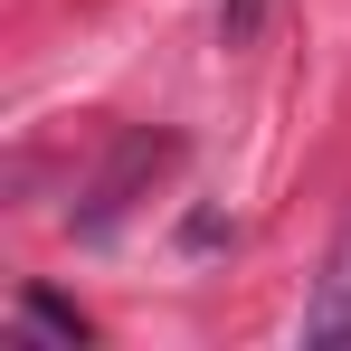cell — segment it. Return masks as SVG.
<instances>
[{
  "instance_id": "3",
  "label": "cell",
  "mask_w": 351,
  "mask_h": 351,
  "mask_svg": "<svg viewBox=\"0 0 351 351\" xmlns=\"http://www.w3.org/2000/svg\"><path fill=\"white\" fill-rule=\"evenodd\" d=\"M256 10H266V0H237V10H228V38H247V29H256Z\"/></svg>"
},
{
  "instance_id": "1",
  "label": "cell",
  "mask_w": 351,
  "mask_h": 351,
  "mask_svg": "<svg viewBox=\"0 0 351 351\" xmlns=\"http://www.w3.org/2000/svg\"><path fill=\"white\" fill-rule=\"evenodd\" d=\"M304 342H313V351H342L351 342V247L332 256V276H323V304L304 313Z\"/></svg>"
},
{
  "instance_id": "2",
  "label": "cell",
  "mask_w": 351,
  "mask_h": 351,
  "mask_svg": "<svg viewBox=\"0 0 351 351\" xmlns=\"http://www.w3.org/2000/svg\"><path fill=\"white\" fill-rule=\"evenodd\" d=\"M19 313H29L38 332H58V342H86V323H76V313H66V304H58L48 285H29V294H19Z\"/></svg>"
}]
</instances>
